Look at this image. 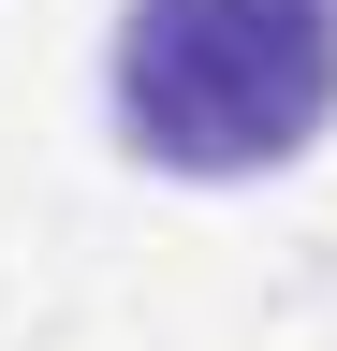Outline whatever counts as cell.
Segmentation results:
<instances>
[{"instance_id": "cell-1", "label": "cell", "mask_w": 337, "mask_h": 351, "mask_svg": "<svg viewBox=\"0 0 337 351\" xmlns=\"http://www.w3.org/2000/svg\"><path fill=\"white\" fill-rule=\"evenodd\" d=\"M337 103V15L323 0H132L117 29V117L176 176L293 161Z\"/></svg>"}]
</instances>
